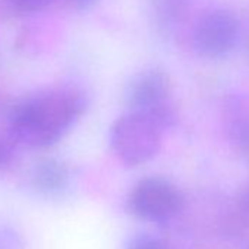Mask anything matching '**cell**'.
I'll list each match as a JSON object with an SVG mask.
<instances>
[{"instance_id": "obj_1", "label": "cell", "mask_w": 249, "mask_h": 249, "mask_svg": "<svg viewBox=\"0 0 249 249\" xmlns=\"http://www.w3.org/2000/svg\"><path fill=\"white\" fill-rule=\"evenodd\" d=\"M87 108L85 94L71 85L50 87L17 100L8 113L9 138L28 148L59 142Z\"/></svg>"}, {"instance_id": "obj_2", "label": "cell", "mask_w": 249, "mask_h": 249, "mask_svg": "<svg viewBox=\"0 0 249 249\" xmlns=\"http://www.w3.org/2000/svg\"><path fill=\"white\" fill-rule=\"evenodd\" d=\"M110 147L114 156L128 167H137L153 160L163 141V129L153 120L128 111L110 128Z\"/></svg>"}, {"instance_id": "obj_3", "label": "cell", "mask_w": 249, "mask_h": 249, "mask_svg": "<svg viewBox=\"0 0 249 249\" xmlns=\"http://www.w3.org/2000/svg\"><path fill=\"white\" fill-rule=\"evenodd\" d=\"M129 111L141 114L164 131L178 120V107L173 98V87L166 72L147 69L137 73L126 88Z\"/></svg>"}, {"instance_id": "obj_4", "label": "cell", "mask_w": 249, "mask_h": 249, "mask_svg": "<svg viewBox=\"0 0 249 249\" xmlns=\"http://www.w3.org/2000/svg\"><path fill=\"white\" fill-rule=\"evenodd\" d=\"M183 195L170 180L159 176L141 179L128 194L126 208L134 217L164 224L172 221L183 208Z\"/></svg>"}, {"instance_id": "obj_5", "label": "cell", "mask_w": 249, "mask_h": 249, "mask_svg": "<svg viewBox=\"0 0 249 249\" xmlns=\"http://www.w3.org/2000/svg\"><path fill=\"white\" fill-rule=\"evenodd\" d=\"M240 36V24L236 15L227 9H210L204 12L192 33L195 52L207 59H220L229 54Z\"/></svg>"}, {"instance_id": "obj_6", "label": "cell", "mask_w": 249, "mask_h": 249, "mask_svg": "<svg viewBox=\"0 0 249 249\" xmlns=\"http://www.w3.org/2000/svg\"><path fill=\"white\" fill-rule=\"evenodd\" d=\"M224 128L234 153L249 161V95H234L227 100Z\"/></svg>"}, {"instance_id": "obj_7", "label": "cell", "mask_w": 249, "mask_h": 249, "mask_svg": "<svg viewBox=\"0 0 249 249\" xmlns=\"http://www.w3.org/2000/svg\"><path fill=\"white\" fill-rule=\"evenodd\" d=\"M31 189L47 198H54L66 192L71 183L68 166L56 159H43L34 164L28 178Z\"/></svg>"}, {"instance_id": "obj_8", "label": "cell", "mask_w": 249, "mask_h": 249, "mask_svg": "<svg viewBox=\"0 0 249 249\" xmlns=\"http://www.w3.org/2000/svg\"><path fill=\"white\" fill-rule=\"evenodd\" d=\"M53 2L54 0H5V5L12 15L25 17L46 9Z\"/></svg>"}, {"instance_id": "obj_9", "label": "cell", "mask_w": 249, "mask_h": 249, "mask_svg": "<svg viewBox=\"0 0 249 249\" xmlns=\"http://www.w3.org/2000/svg\"><path fill=\"white\" fill-rule=\"evenodd\" d=\"M126 249H169V248L160 237L154 234L138 233L128 240Z\"/></svg>"}, {"instance_id": "obj_10", "label": "cell", "mask_w": 249, "mask_h": 249, "mask_svg": "<svg viewBox=\"0 0 249 249\" xmlns=\"http://www.w3.org/2000/svg\"><path fill=\"white\" fill-rule=\"evenodd\" d=\"M17 160L15 142L9 138L0 137V173L9 170Z\"/></svg>"}, {"instance_id": "obj_11", "label": "cell", "mask_w": 249, "mask_h": 249, "mask_svg": "<svg viewBox=\"0 0 249 249\" xmlns=\"http://www.w3.org/2000/svg\"><path fill=\"white\" fill-rule=\"evenodd\" d=\"M0 249H24V240L17 229L0 224Z\"/></svg>"}, {"instance_id": "obj_12", "label": "cell", "mask_w": 249, "mask_h": 249, "mask_svg": "<svg viewBox=\"0 0 249 249\" xmlns=\"http://www.w3.org/2000/svg\"><path fill=\"white\" fill-rule=\"evenodd\" d=\"M62 2L69 9H73V11H85V9L91 8L92 5H95L98 0H62Z\"/></svg>"}, {"instance_id": "obj_13", "label": "cell", "mask_w": 249, "mask_h": 249, "mask_svg": "<svg viewBox=\"0 0 249 249\" xmlns=\"http://www.w3.org/2000/svg\"><path fill=\"white\" fill-rule=\"evenodd\" d=\"M248 56H249V40H248Z\"/></svg>"}]
</instances>
